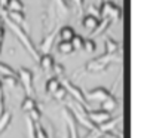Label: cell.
Here are the masks:
<instances>
[{
    "instance_id": "cell-1",
    "label": "cell",
    "mask_w": 150,
    "mask_h": 138,
    "mask_svg": "<svg viewBox=\"0 0 150 138\" xmlns=\"http://www.w3.org/2000/svg\"><path fill=\"white\" fill-rule=\"evenodd\" d=\"M61 86L67 91V95H70V97L74 100L76 104H79L80 107H83L86 111L91 110V108H89V103H88V100L85 98V94L82 92V89H80L79 86H76L74 83H71L69 79H64V80L61 82Z\"/></svg>"
},
{
    "instance_id": "cell-2",
    "label": "cell",
    "mask_w": 150,
    "mask_h": 138,
    "mask_svg": "<svg viewBox=\"0 0 150 138\" xmlns=\"http://www.w3.org/2000/svg\"><path fill=\"white\" fill-rule=\"evenodd\" d=\"M8 25L12 28V31H13V33H15V36L19 39V42L23 43L24 48L28 51V54H30V55H31V57H33L36 61H39V52H37V49L34 48V45H33V42L30 40V37H28V36H27V34H25L23 30L19 28V25H15L13 22L8 21Z\"/></svg>"
},
{
    "instance_id": "cell-3",
    "label": "cell",
    "mask_w": 150,
    "mask_h": 138,
    "mask_svg": "<svg viewBox=\"0 0 150 138\" xmlns=\"http://www.w3.org/2000/svg\"><path fill=\"white\" fill-rule=\"evenodd\" d=\"M116 57L115 55H101L98 58H94L91 61H88V64L85 65V70L89 71V73H98V71H104L107 67L112 64V61H115Z\"/></svg>"
},
{
    "instance_id": "cell-4",
    "label": "cell",
    "mask_w": 150,
    "mask_h": 138,
    "mask_svg": "<svg viewBox=\"0 0 150 138\" xmlns=\"http://www.w3.org/2000/svg\"><path fill=\"white\" fill-rule=\"evenodd\" d=\"M18 80L21 83V86L24 88L25 91V97H33L34 94V88H33V71L30 68H25V67H21L18 73Z\"/></svg>"
},
{
    "instance_id": "cell-5",
    "label": "cell",
    "mask_w": 150,
    "mask_h": 138,
    "mask_svg": "<svg viewBox=\"0 0 150 138\" xmlns=\"http://www.w3.org/2000/svg\"><path fill=\"white\" fill-rule=\"evenodd\" d=\"M86 117L89 119L91 123H94L98 128L100 125H103L109 119H112V114L107 113V111H103L100 108V110H89V111H86Z\"/></svg>"
},
{
    "instance_id": "cell-6",
    "label": "cell",
    "mask_w": 150,
    "mask_h": 138,
    "mask_svg": "<svg viewBox=\"0 0 150 138\" xmlns=\"http://www.w3.org/2000/svg\"><path fill=\"white\" fill-rule=\"evenodd\" d=\"M110 95H112V94H110V92L107 91L105 88H101V86H100V88H95V89L89 91L88 94L85 95V98L88 100V103H89V101H97V103L101 104L104 100H107Z\"/></svg>"
},
{
    "instance_id": "cell-7",
    "label": "cell",
    "mask_w": 150,
    "mask_h": 138,
    "mask_svg": "<svg viewBox=\"0 0 150 138\" xmlns=\"http://www.w3.org/2000/svg\"><path fill=\"white\" fill-rule=\"evenodd\" d=\"M62 117L66 119L70 138H79V135H77V128H76V122H74V119H73V116H71V113H70L69 108H64V110H62Z\"/></svg>"
},
{
    "instance_id": "cell-8",
    "label": "cell",
    "mask_w": 150,
    "mask_h": 138,
    "mask_svg": "<svg viewBox=\"0 0 150 138\" xmlns=\"http://www.w3.org/2000/svg\"><path fill=\"white\" fill-rule=\"evenodd\" d=\"M37 62H39L40 68L43 71H49V70H52V67L55 64V59H54V57L51 54H43L42 57H39V61Z\"/></svg>"
},
{
    "instance_id": "cell-9",
    "label": "cell",
    "mask_w": 150,
    "mask_h": 138,
    "mask_svg": "<svg viewBox=\"0 0 150 138\" xmlns=\"http://www.w3.org/2000/svg\"><path fill=\"white\" fill-rule=\"evenodd\" d=\"M123 117L122 116H117V117H112V119H109L105 123H103V125H100L98 126V131L100 132H103V134H109V132H112L116 126H117V123L122 120Z\"/></svg>"
},
{
    "instance_id": "cell-10",
    "label": "cell",
    "mask_w": 150,
    "mask_h": 138,
    "mask_svg": "<svg viewBox=\"0 0 150 138\" xmlns=\"http://www.w3.org/2000/svg\"><path fill=\"white\" fill-rule=\"evenodd\" d=\"M117 105H119V103H117V100L113 97V95H110L107 100H104L103 103H101V110L103 111H107V113H113L116 108H117Z\"/></svg>"
},
{
    "instance_id": "cell-11",
    "label": "cell",
    "mask_w": 150,
    "mask_h": 138,
    "mask_svg": "<svg viewBox=\"0 0 150 138\" xmlns=\"http://www.w3.org/2000/svg\"><path fill=\"white\" fill-rule=\"evenodd\" d=\"M100 24V19L91 16V15H86V16H83L82 19V25L85 30H88V31H94L97 28V25Z\"/></svg>"
},
{
    "instance_id": "cell-12",
    "label": "cell",
    "mask_w": 150,
    "mask_h": 138,
    "mask_svg": "<svg viewBox=\"0 0 150 138\" xmlns=\"http://www.w3.org/2000/svg\"><path fill=\"white\" fill-rule=\"evenodd\" d=\"M11 122H12V111L5 110L2 114H0V135L6 131V128L9 126Z\"/></svg>"
},
{
    "instance_id": "cell-13",
    "label": "cell",
    "mask_w": 150,
    "mask_h": 138,
    "mask_svg": "<svg viewBox=\"0 0 150 138\" xmlns=\"http://www.w3.org/2000/svg\"><path fill=\"white\" fill-rule=\"evenodd\" d=\"M58 34H59L61 42H70L76 33H74V30H73L70 25H64V27L59 28V33H58Z\"/></svg>"
},
{
    "instance_id": "cell-14",
    "label": "cell",
    "mask_w": 150,
    "mask_h": 138,
    "mask_svg": "<svg viewBox=\"0 0 150 138\" xmlns=\"http://www.w3.org/2000/svg\"><path fill=\"white\" fill-rule=\"evenodd\" d=\"M55 36H57V33H51V34H48V36L43 39V42L40 43V49L43 51V54H49V51H51V48H52V43H54Z\"/></svg>"
},
{
    "instance_id": "cell-15",
    "label": "cell",
    "mask_w": 150,
    "mask_h": 138,
    "mask_svg": "<svg viewBox=\"0 0 150 138\" xmlns=\"http://www.w3.org/2000/svg\"><path fill=\"white\" fill-rule=\"evenodd\" d=\"M104 46H105V54L107 55H116V52L119 51V45L113 39H105Z\"/></svg>"
},
{
    "instance_id": "cell-16",
    "label": "cell",
    "mask_w": 150,
    "mask_h": 138,
    "mask_svg": "<svg viewBox=\"0 0 150 138\" xmlns=\"http://www.w3.org/2000/svg\"><path fill=\"white\" fill-rule=\"evenodd\" d=\"M59 86H61V82L58 80V77H51V79H48V82L45 85V91H46V94L52 95Z\"/></svg>"
},
{
    "instance_id": "cell-17",
    "label": "cell",
    "mask_w": 150,
    "mask_h": 138,
    "mask_svg": "<svg viewBox=\"0 0 150 138\" xmlns=\"http://www.w3.org/2000/svg\"><path fill=\"white\" fill-rule=\"evenodd\" d=\"M8 19L11 22H13L15 25H21L25 21V15H24V12H9L8 13Z\"/></svg>"
},
{
    "instance_id": "cell-18",
    "label": "cell",
    "mask_w": 150,
    "mask_h": 138,
    "mask_svg": "<svg viewBox=\"0 0 150 138\" xmlns=\"http://www.w3.org/2000/svg\"><path fill=\"white\" fill-rule=\"evenodd\" d=\"M36 107H37V103H36V100L33 97H25L23 100V103H21V110L25 111V113H28L30 110H33Z\"/></svg>"
},
{
    "instance_id": "cell-19",
    "label": "cell",
    "mask_w": 150,
    "mask_h": 138,
    "mask_svg": "<svg viewBox=\"0 0 150 138\" xmlns=\"http://www.w3.org/2000/svg\"><path fill=\"white\" fill-rule=\"evenodd\" d=\"M0 74H2L3 77L6 76H12V77H16V71L13 70V68L5 62H0Z\"/></svg>"
},
{
    "instance_id": "cell-20",
    "label": "cell",
    "mask_w": 150,
    "mask_h": 138,
    "mask_svg": "<svg viewBox=\"0 0 150 138\" xmlns=\"http://www.w3.org/2000/svg\"><path fill=\"white\" fill-rule=\"evenodd\" d=\"M83 42H85V39H83L82 36L74 34V36H73V39L70 40V45H71L73 51H80V49L83 48Z\"/></svg>"
},
{
    "instance_id": "cell-21",
    "label": "cell",
    "mask_w": 150,
    "mask_h": 138,
    "mask_svg": "<svg viewBox=\"0 0 150 138\" xmlns=\"http://www.w3.org/2000/svg\"><path fill=\"white\" fill-rule=\"evenodd\" d=\"M9 12H23L24 5L21 0H9V5H8Z\"/></svg>"
},
{
    "instance_id": "cell-22",
    "label": "cell",
    "mask_w": 150,
    "mask_h": 138,
    "mask_svg": "<svg viewBox=\"0 0 150 138\" xmlns=\"http://www.w3.org/2000/svg\"><path fill=\"white\" fill-rule=\"evenodd\" d=\"M58 52L62 54V55L71 54V52H73V48H71L70 42H59V43H58Z\"/></svg>"
},
{
    "instance_id": "cell-23",
    "label": "cell",
    "mask_w": 150,
    "mask_h": 138,
    "mask_svg": "<svg viewBox=\"0 0 150 138\" xmlns=\"http://www.w3.org/2000/svg\"><path fill=\"white\" fill-rule=\"evenodd\" d=\"M27 117H28V119H31L34 123H39V122H40V119H42V111H40V108H39V107H36V108L30 110V111L27 113Z\"/></svg>"
},
{
    "instance_id": "cell-24",
    "label": "cell",
    "mask_w": 150,
    "mask_h": 138,
    "mask_svg": "<svg viewBox=\"0 0 150 138\" xmlns=\"http://www.w3.org/2000/svg\"><path fill=\"white\" fill-rule=\"evenodd\" d=\"M109 24H110V21L109 19H101L100 21V24L97 25V28L94 30V33H92V36H98V34H103V31L109 27Z\"/></svg>"
},
{
    "instance_id": "cell-25",
    "label": "cell",
    "mask_w": 150,
    "mask_h": 138,
    "mask_svg": "<svg viewBox=\"0 0 150 138\" xmlns=\"http://www.w3.org/2000/svg\"><path fill=\"white\" fill-rule=\"evenodd\" d=\"M25 129H27V135H28L30 138H34L36 123H34L31 119H28V117H25Z\"/></svg>"
},
{
    "instance_id": "cell-26",
    "label": "cell",
    "mask_w": 150,
    "mask_h": 138,
    "mask_svg": "<svg viewBox=\"0 0 150 138\" xmlns=\"http://www.w3.org/2000/svg\"><path fill=\"white\" fill-rule=\"evenodd\" d=\"M52 97H54V100H57V101H64V98L67 97V91L64 89L62 86H59L54 94H52Z\"/></svg>"
},
{
    "instance_id": "cell-27",
    "label": "cell",
    "mask_w": 150,
    "mask_h": 138,
    "mask_svg": "<svg viewBox=\"0 0 150 138\" xmlns=\"http://www.w3.org/2000/svg\"><path fill=\"white\" fill-rule=\"evenodd\" d=\"M34 138H49L48 132L40 123H36V131H34Z\"/></svg>"
},
{
    "instance_id": "cell-28",
    "label": "cell",
    "mask_w": 150,
    "mask_h": 138,
    "mask_svg": "<svg viewBox=\"0 0 150 138\" xmlns=\"http://www.w3.org/2000/svg\"><path fill=\"white\" fill-rule=\"evenodd\" d=\"M82 49H85L86 52L92 54V52H95V49H97V45H95V42H94L92 39H88V40L83 42V48H82Z\"/></svg>"
},
{
    "instance_id": "cell-29",
    "label": "cell",
    "mask_w": 150,
    "mask_h": 138,
    "mask_svg": "<svg viewBox=\"0 0 150 138\" xmlns=\"http://www.w3.org/2000/svg\"><path fill=\"white\" fill-rule=\"evenodd\" d=\"M2 85H6L9 88H16L18 86V80L16 77H12V76H6L2 79Z\"/></svg>"
},
{
    "instance_id": "cell-30",
    "label": "cell",
    "mask_w": 150,
    "mask_h": 138,
    "mask_svg": "<svg viewBox=\"0 0 150 138\" xmlns=\"http://www.w3.org/2000/svg\"><path fill=\"white\" fill-rule=\"evenodd\" d=\"M52 71H54V74H55V76H62V74H64V71H66V68H64V65H62V64L55 62V64H54V67H52Z\"/></svg>"
},
{
    "instance_id": "cell-31",
    "label": "cell",
    "mask_w": 150,
    "mask_h": 138,
    "mask_svg": "<svg viewBox=\"0 0 150 138\" xmlns=\"http://www.w3.org/2000/svg\"><path fill=\"white\" fill-rule=\"evenodd\" d=\"M8 5H9V0H0V8H6L8 9Z\"/></svg>"
},
{
    "instance_id": "cell-32",
    "label": "cell",
    "mask_w": 150,
    "mask_h": 138,
    "mask_svg": "<svg viewBox=\"0 0 150 138\" xmlns=\"http://www.w3.org/2000/svg\"><path fill=\"white\" fill-rule=\"evenodd\" d=\"M5 37V27L0 24V42H2V39Z\"/></svg>"
},
{
    "instance_id": "cell-33",
    "label": "cell",
    "mask_w": 150,
    "mask_h": 138,
    "mask_svg": "<svg viewBox=\"0 0 150 138\" xmlns=\"http://www.w3.org/2000/svg\"><path fill=\"white\" fill-rule=\"evenodd\" d=\"M73 3H76L77 5V8H82V5H83V0H71Z\"/></svg>"
},
{
    "instance_id": "cell-34",
    "label": "cell",
    "mask_w": 150,
    "mask_h": 138,
    "mask_svg": "<svg viewBox=\"0 0 150 138\" xmlns=\"http://www.w3.org/2000/svg\"><path fill=\"white\" fill-rule=\"evenodd\" d=\"M0 91H3V85H2V80H0Z\"/></svg>"
},
{
    "instance_id": "cell-35",
    "label": "cell",
    "mask_w": 150,
    "mask_h": 138,
    "mask_svg": "<svg viewBox=\"0 0 150 138\" xmlns=\"http://www.w3.org/2000/svg\"><path fill=\"white\" fill-rule=\"evenodd\" d=\"M0 49H2V42H0Z\"/></svg>"
}]
</instances>
